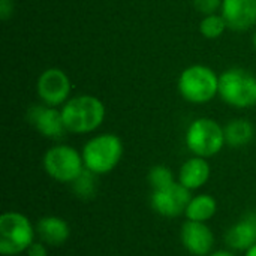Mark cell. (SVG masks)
<instances>
[{
	"label": "cell",
	"mask_w": 256,
	"mask_h": 256,
	"mask_svg": "<svg viewBox=\"0 0 256 256\" xmlns=\"http://www.w3.org/2000/svg\"><path fill=\"white\" fill-rule=\"evenodd\" d=\"M225 144L226 141L224 128L213 118H196L188 128L186 146L195 156L206 159L212 158L218 154Z\"/></svg>",
	"instance_id": "8992f818"
},
{
	"label": "cell",
	"mask_w": 256,
	"mask_h": 256,
	"mask_svg": "<svg viewBox=\"0 0 256 256\" xmlns=\"http://www.w3.org/2000/svg\"><path fill=\"white\" fill-rule=\"evenodd\" d=\"M225 242L231 249L249 250L256 243V222L254 219H246L236 224L226 232Z\"/></svg>",
	"instance_id": "9a60e30c"
},
{
	"label": "cell",
	"mask_w": 256,
	"mask_h": 256,
	"mask_svg": "<svg viewBox=\"0 0 256 256\" xmlns=\"http://www.w3.org/2000/svg\"><path fill=\"white\" fill-rule=\"evenodd\" d=\"M216 212H218L216 200L208 194H202V195H196L190 200V202L186 207L184 214H186L188 220L207 222L216 214Z\"/></svg>",
	"instance_id": "e0dca14e"
},
{
	"label": "cell",
	"mask_w": 256,
	"mask_h": 256,
	"mask_svg": "<svg viewBox=\"0 0 256 256\" xmlns=\"http://www.w3.org/2000/svg\"><path fill=\"white\" fill-rule=\"evenodd\" d=\"M36 90L42 104L57 108L69 99L72 84L69 76L62 69L50 68L39 75Z\"/></svg>",
	"instance_id": "ba28073f"
},
{
	"label": "cell",
	"mask_w": 256,
	"mask_h": 256,
	"mask_svg": "<svg viewBox=\"0 0 256 256\" xmlns=\"http://www.w3.org/2000/svg\"><path fill=\"white\" fill-rule=\"evenodd\" d=\"M180 237L184 249L194 256H207L214 246V236L206 222H184Z\"/></svg>",
	"instance_id": "7c38bea8"
},
{
	"label": "cell",
	"mask_w": 256,
	"mask_h": 256,
	"mask_svg": "<svg viewBox=\"0 0 256 256\" xmlns=\"http://www.w3.org/2000/svg\"><path fill=\"white\" fill-rule=\"evenodd\" d=\"M225 141L231 147H244L255 136L254 124L246 118H234L225 128Z\"/></svg>",
	"instance_id": "2e32d148"
},
{
	"label": "cell",
	"mask_w": 256,
	"mask_h": 256,
	"mask_svg": "<svg viewBox=\"0 0 256 256\" xmlns=\"http://www.w3.org/2000/svg\"><path fill=\"white\" fill-rule=\"evenodd\" d=\"M72 189L80 200L93 198L96 194V174L86 168L81 176L75 182H72Z\"/></svg>",
	"instance_id": "d6986e66"
},
{
	"label": "cell",
	"mask_w": 256,
	"mask_h": 256,
	"mask_svg": "<svg viewBox=\"0 0 256 256\" xmlns=\"http://www.w3.org/2000/svg\"><path fill=\"white\" fill-rule=\"evenodd\" d=\"M252 42H254V46L256 48V30L255 33H254V38H252Z\"/></svg>",
	"instance_id": "484cf974"
},
{
	"label": "cell",
	"mask_w": 256,
	"mask_h": 256,
	"mask_svg": "<svg viewBox=\"0 0 256 256\" xmlns=\"http://www.w3.org/2000/svg\"><path fill=\"white\" fill-rule=\"evenodd\" d=\"M27 120L30 124L45 138L60 140L64 136L66 126L62 117V111L50 105H33L27 111Z\"/></svg>",
	"instance_id": "30bf717a"
},
{
	"label": "cell",
	"mask_w": 256,
	"mask_h": 256,
	"mask_svg": "<svg viewBox=\"0 0 256 256\" xmlns=\"http://www.w3.org/2000/svg\"><path fill=\"white\" fill-rule=\"evenodd\" d=\"M219 96L234 108H249L256 104V78L242 68L228 69L219 75Z\"/></svg>",
	"instance_id": "5b68a950"
},
{
	"label": "cell",
	"mask_w": 256,
	"mask_h": 256,
	"mask_svg": "<svg viewBox=\"0 0 256 256\" xmlns=\"http://www.w3.org/2000/svg\"><path fill=\"white\" fill-rule=\"evenodd\" d=\"M208 256H236L234 254H231V252H228V250H218V252H214V254H212V255Z\"/></svg>",
	"instance_id": "cb8c5ba5"
},
{
	"label": "cell",
	"mask_w": 256,
	"mask_h": 256,
	"mask_svg": "<svg viewBox=\"0 0 256 256\" xmlns=\"http://www.w3.org/2000/svg\"><path fill=\"white\" fill-rule=\"evenodd\" d=\"M36 234L46 246L58 248L64 244L70 236V228L66 220L57 216H45L36 224Z\"/></svg>",
	"instance_id": "4fadbf2b"
},
{
	"label": "cell",
	"mask_w": 256,
	"mask_h": 256,
	"mask_svg": "<svg viewBox=\"0 0 256 256\" xmlns=\"http://www.w3.org/2000/svg\"><path fill=\"white\" fill-rule=\"evenodd\" d=\"M220 14L228 28L246 32L256 24V0H222Z\"/></svg>",
	"instance_id": "8fae6325"
},
{
	"label": "cell",
	"mask_w": 256,
	"mask_h": 256,
	"mask_svg": "<svg viewBox=\"0 0 256 256\" xmlns=\"http://www.w3.org/2000/svg\"><path fill=\"white\" fill-rule=\"evenodd\" d=\"M27 256H48V249L45 243H33L28 249H27Z\"/></svg>",
	"instance_id": "7402d4cb"
},
{
	"label": "cell",
	"mask_w": 256,
	"mask_h": 256,
	"mask_svg": "<svg viewBox=\"0 0 256 256\" xmlns=\"http://www.w3.org/2000/svg\"><path fill=\"white\" fill-rule=\"evenodd\" d=\"M14 14V3L12 0H0V18L3 21H6L8 18H10Z\"/></svg>",
	"instance_id": "603a6c76"
},
{
	"label": "cell",
	"mask_w": 256,
	"mask_h": 256,
	"mask_svg": "<svg viewBox=\"0 0 256 256\" xmlns=\"http://www.w3.org/2000/svg\"><path fill=\"white\" fill-rule=\"evenodd\" d=\"M147 180H148V184L152 186L153 190H164V189H166V188H170V186H172L176 183L172 171L165 165L153 166L148 171Z\"/></svg>",
	"instance_id": "ffe728a7"
},
{
	"label": "cell",
	"mask_w": 256,
	"mask_h": 256,
	"mask_svg": "<svg viewBox=\"0 0 256 256\" xmlns=\"http://www.w3.org/2000/svg\"><path fill=\"white\" fill-rule=\"evenodd\" d=\"M36 230L27 216L18 212H6L0 218V254L16 256L34 243Z\"/></svg>",
	"instance_id": "3957f363"
},
{
	"label": "cell",
	"mask_w": 256,
	"mask_h": 256,
	"mask_svg": "<svg viewBox=\"0 0 256 256\" xmlns=\"http://www.w3.org/2000/svg\"><path fill=\"white\" fill-rule=\"evenodd\" d=\"M190 200V190L182 183H174L164 190H153L150 204L158 214L164 218H177L186 212Z\"/></svg>",
	"instance_id": "9c48e42d"
},
{
	"label": "cell",
	"mask_w": 256,
	"mask_h": 256,
	"mask_svg": "<svg viewBox=\"0 0 256 256\" xmlns=\"http://www.w3.org/2000/svg\"><path fill=\"white\" fill-rule=\"evenodd\" d=\"M45 172L60 183L75 182L86 170L82 154L74 147L58 144L46 150L42 159Z\"/></svg>",
	"instance_id": "52a82bcc"
},
{
	"label": "cell",
	"mask_w": 256,
	"mask_h": 256,
	"mask_svg": "<svg viewBox=\"0 0 256 256\" xmlns=\"http://www.w3.org/2000/svg\"><path fill=\"white\" fill-rule=\"evenodd\" d=\"M68 132L81 135L96 130L105 120V105L92 94L69 98L60 108Z\"/></svg>",
	"instance_id": "6da1fadb"
},
{
	"label": "cell",
	"mask_w": 256,
	"mask_h": 256,
	"mask_svg": "<svg viewBox=\"0 0 256 256\" xmlns=\"http://www.w3.org/2000/svg\"><path fill=\"white\" fill-rule=\"evenodd\" d=\"M192 4L202 15H210V14H216V10L220 9L222 0H192Z\"/></svg>",
	"instance_id": "44dd1931"
},
{
	"label": "cell",
	"mask_w": 256,
	"mask_h": 256,
	"mask_svg": "<svg viewBox=\"0 0 256 256\" xmlns=\"http://www.w3.org/2000/svg\"><path fill=\"white\" fill-rule=\"evenodd\" d=\"M178 92L190 104H207L219 94V75L204 64L189 66L178 76Z\"/></svg>",
	"instance_id": "277c9868"
},
{
	"label": "cell",
	"mask_w": 256,
	"mask_h": 256,
	"mask_svg": "<svg viewBox=\"0 0 256 256\" xmlns=\"http://www.w3.org/2000/svg\"><path fill=\"white\" fill-rule=\"evenodd\" d=\"M228 28V24L222 14H210L204 15V18L200 22V33L206 39H218L220 38L225 30Z\"/></svg>",
	"instance_id": "ac0fdd59"
},
{
	"label": "cell",
	"mask_w": 256,
	"mask_h": 256,
	"mask_svg": "<svg viewBox=\"0 0 256 256\" xmlns=\"http://www.w3.org/2000/svg\"><path fill=\"white\" fill-rule=\"evenodd\" d=\"M210 172V165L206 158L195 156L182 165L178 172V183H182L189 190H196L208 182Z\"/></svg>",
	"instance_id": "5bb4252c"
},
{
	"label": "cell",
	"mask_w": 256,
	"mask_h": 256,
	"mask_svg": "<svg viewBox=\"0 0 256 256\" xmlns=\"http://www.w3.org/2000/svg\"><path fill=\"white\" fill-rule=\"evenodd\" d=\"M246 256H256V243L249 250H246Z\"/></svg>",
	"instance_id": "d4e9b609"
},
{
	"label": "cell",
	"mask_w": 256,
	"mask_h": 256,
	"mask_svg": "<svg viewBox=\"0 0 256 256\" xmlns=\"http://www.w3.org/2000/svg\"><path fill=\"white\" fill-rule=\"evenodd\" d=\"M81 154L88 171L96 176L108 174L122 160L123 142L114 134H100L84 144Z\"/></svg>",
	"instance_id": "7a4b0ae2"
}]
</instances>
